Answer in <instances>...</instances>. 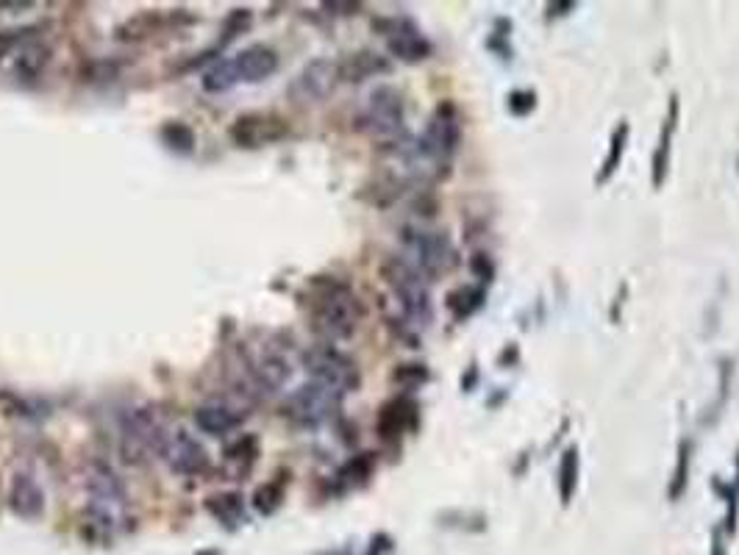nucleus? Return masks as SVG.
Segmentation results:
<instances>
[{"label":"nucleus","instance_id":"obj_1","mask_svg":"<svg viewBox=\"0 0 739 555\" xmlns=\"http://www.w3.org/2000/svg\"><path fill=\"white\" fill-rule=\"evenodd\" d=\"M309 311H312L314 333L326 345L351 339L356 328H359V322H362V303H359V297L353 295L351 286L328 281V278L326 281H314Z\"/></svg>","mask_w":739,"mask_h":555},{"label":"nucleus","instance_id":"obj_2","mask_svg":"<svg viewBox=\"0 0 739 555\" xmlns=\"http://www.w3.org/2000/svg\"><path fill=\"white\" fill-rule=\"evenodd\" d=\"M381 275L387 281L389 292L395 295L398 306H401L403 320L412 328L423 331L434 320V306H431V292H428L426 278L414 270L412 264H406L401 256H392L381 264Z\"/></svg>","mask_w":739,"mask_h":555},{"label":"nucleus","instance_id":"obj_3","mask_svg":"<svg viewBox=\"0 0 739 555\" xmlns=\"http://www.w3.org/2000/svg\"><path fill=\"white\" fill-rule=\"evenodd\" d=\"M87 492H89L87 503L89 525H92L95 531L109 533V536H112V533L126 522L128 511L126 486H123V481L114 475L112 467L95 464L87 478Z\"/></svg>","mask_w":739,"mask_h":555},{"label":"nucleus","instance_id":"obj_4","mask_svg":"<svg viewBox=\"0 0 739 555\" xmlns=\"http://www.w3.org/2000/svg\"><path fill=\"white\" fill-rule=\"evenodd\" d=\"M403 256L406 264H412L426 281H434L439 275L456 267V247L442 231L431 228H403L401 234Z\"/></svg>","mask_w":739,"mask_h":555},{"label":"nucleus","instance_id":"obj_5","mask_svg":"<svg viewBox=\"0 0 739 555\" xmlns=\"http://www.w3.org/2000/svg\"><path fill=\"white\" fill-rule=\"evenodd\" d=\"M164 422L156 406H137L120 422V456L126 464H142L159 453L164 436Z\"/></svg>","mask_w":739,"mask_h":555},{"label":"nucleus","instance_id":"obj_6","mask_svg":"<svg viewBox=\"0 0 739 555\" xmlns=\"http://www.w3.org/2000/svg\"><path fill=\"white\" fill-rule=\"evenodd\" d=\"M339 406H342V395H337L334 389H328L323 383L309 381L287 397L284 420L292 422L295 428H303V431H314V428L334 420Z\"/></svg>","mask_w":739,"mask_h":555},{"label":"nucleus","instance_id":"obj_7","mask_svg":"<svg viewBox=\"0 0 739 555\" xmlns=\"http://www.w3.org/2000/svg\"><path fill=\"white\" fill-rule=\"evenodd\" d=\"M403 117H406L403 95L395 87L384 84V87L370 92V98L359 114V128L373 139H381V142H401Z\"/></svg>","mask_w":739,"mask_h":555},{"label":"nucleus","instance_id":"obj_8","mask_svg":"<svg viewBox=\"0 0 739 555\" xmlns=\"http://www.w3.org/2000/svg\"><path fill=\"white\" fill-rule=\"evenodd\" d=\"M303 367L309 372V378L323 383L328 389H334L337 395H351L359 389L362 375L359 367L353 364V358L339 353L337 347L331 345H314L303 353Z\"/></svg>","mask_w":739,"mask_h":555},{"label":"nucleus","instance_id":"obj_9","mask_svg":"<svg viewBox=\"0 0 739 555\" xmlns=\"http://www.w3.org/2000/svg\"><path fill=\"white\" fill-rule=\"evenodd\" d=\"M289 123L276 114V111H248V114H239L237 120L228 128V139L245 150H259L270 148L281 139H287Z\"/></svg>","mask_w":739,"mask_h":555},{"label":"nucleus","instance_id":"obj_10","mask_svg":"<svg viewBox=\"0 0 739 555\" xmlns=\"http://www.w3.org/2000/svg\"><path fill=\"white\" fill-rule=\"evenodd\" d=\"M156 456L162 458L167 469L176 472V475H189L192 478V475H203L209 469L206 447L184 428H167Z\"/></svg>","mask_w":739,"mask_h":555},{"label":"nucleus","instance_id":"obj_11","mask_svg":"<svg viewBox=\"0 0 739 555\" xmlns=\"http://www.w3.org/2000/svg\"><path fill=\"white\" fill-rule=\"evenodd\" d=\"M339 84V64L334 59H314L289 81L287 95L298 106H314L334 92Z\"/></svg>","mask_w":739,"mask_h":555},{"label":"nucleus","instance_id":"obj_12","mask_svg":"<svg viewBox=\"0 0 739 555\" xmlns=\"http://www.w3.org/2000/svg\"><path fill=\"white\" fill-rule=\"evenodd\" d=\"M384 37H387V48L392 56H398L403 62H423L431 56V42H428L412 23L406 20H387V23H376Z\"/></svg>","mask_w":739,"mask_h":555},{"label":"nucleus","instance_id":"obj_13","mask_svg":"<svg viewBox=\"0 0 739 555\" xmlns=\"http://www.w3.org/2000/svg\"><path fill=\"white\" fill-rule=\"evenodd\" d=\"M231 64H234L239 84H259L278 70V53L270 45L259 42V45H248V48L239 50L237 56H231Z\"/></svg>","mask_w":739,"mask_h":555},{"label":"nucleus","instance_id":"obj_14","mask_svg":"<svg viewBox=\"0 0 739 555\" xmlns=\"http://www.w3.org/2000/svg\"><path fill=\"white\" fill-rule=\"evenodd\" d=\"M245 420V411L239 408V403L231 400H206L203 406L195 408V425L209 436H226V433L237 431Z\"/></svg>","mask_w":739,"mask_h":555},{"label":"nucleus","instance_id":"obj_15","mask_svg":"<svg viewBox=\"0 0 739 555\" xmlns=\"http://www.w3.org/2000/svg\"><path fill=\"white\" fill-rule=\"evenodd\" d=\"M12 56V75L17 84H31L39 75L45 73V67L51 64V48L45 42H39L34 34L23 39L17 48L9 53Z\"/></svg>","mask_w":739,"mask_h":555},{"label":"nucleus","instance_id":"obj_16","mask_svg":"<svg viewBox=\"0 0 739 555\" xmlns=\"http://www.w3.org/2000/svg\"><path fill=\"white\" fill-rule=\"evenodd\" d=\"M9 506L17 517L23 519H39L45 514V492L31 475L17 472L9 486Z\"/></svg>","mask_w":739,"mask_h":555},{"label":"nucleus","instance_id":"obj_17","mask_svg":"<svg viewBox=\"0 0 739 555\" xmlns=\"http://www.w3.org/2000/svg\"><path fill=\"white\" fill-rule=\"evenodd\" d=\"M417 420V406L406 397H395L378 414V433L381 439H398L406 431H412Z\"/></svg>","mask_w":739,"mask_h":555},{"label":"nucleus","instance_id":"obj_18","mask_svg":"<svg viewBox=\"0 0 739 555\" xmlns=\"http://www.w3.org/2000/svg\"><path fill=\"white\" fill-rule=\"evenodd\" d=\"M178 17H184V14L181 12H176V14L142 12V14H137V17L126 20L123 25H117L114 37L120 39V42H139V39H148V37H153V34L164 31V28H170V25L176 23Z\"/></svg>","mask_w":739,"mask_h":555},{"label":"nucleus","instance_id":"obj_19","mask_svg":"<svg viewBox=\"0 0 739 555\" xmlns=\"http://www.w3.org/2000/svg\"><path fill=\"white\" fill-rule=\"evenodd\" d=\"M339 64V81H351V84H359V81H367L373 75H381L389 70V62L384 56H378L373 50H356V53H348Z\"/></svg>","mask_w":739,"mask_h":555},{"label":"nucleus","instance_id":"obj_20","mask_svg":"<svg viewBox=\"0 0 739 555\" xmlns=\"http://www.w3.org/2000/svg\"><path fill=\"white\" fill-rule=\"evenodd\" d=\"M678 120V98L670 100V111H667V120H664L662 136H659V150L653 156V186L664 184V175H667V164H670V139L676 131Z\"/></svg>","mask_w":739,"mask_h":555},{"label":"nucleus","instance_id":"obj_21","mask_svg":"<svg viewBox=\"0 0 739 555\" xmlns=\"http://www.w3.org/2000/svg\"><path fill=\"white\" fill-rule=\"evenodd\" d=\"M206 511L212 514L217 522H223L228 528H234L239 525L242 519H245V506H242V497L234 492H226V494H212L209 500H206Z\"/></svg>","mask_w":739,"mask_h":555},{"label":"nucleus","instance_id":"obj_22","mask_svg":"<svg viewBox=\"0 0 739 555\" xmlns=\"http://www.w3.org/2000/svg\"><path fill=\"white\" fill-rule=\"evenodd\" d=\"M256 456H259V442H256L253 436H242V439H237L234 444H228L226 450L228 467H234L237 475H245V472L253 467Z\"/></svg>","mask_w":739,"mask_h":555},{"label":"nucleus","instance_id":"obj_23","mask_svg":"<svg viewBox=\"0 0 739 555\" xmlns=\"http://www.w3.org/2000/svg\"><path fill=\"white\" fill-rule=\"evenodd\" d=\"M481 303H484V289H476V286H462L448 297V309L453 311L456 320H467L470 314H476Z\"/></svg>","mask_w":739,"mask_h":555},{"label":"nucleus","instance_id":"obj_24","mask_svg":"<svg viewBox=\"0 0 739 555\" xmlns=\"http://www.w3.org/2000/svg\"><path fill=\"white\" fill-rule=\"evenodd\" d=\"M237 73H234V64L231 59H223V62H217L214 67H209L206 73H203V89L206 92H212V95H220V92H228V89L237 87Z\"/></svg>","mask_w":739,"mask_h":555},{"label":"nucleus","instance_id":"obj_25","mask_svg":"<svg viewBox=\"0 0 739 555\" xmlns=\"http://www.w3.org/2000/svg\"><path fill=\"white\" fill-rule=\"evenodd\" d=\"M159 136H162L164 145L170 150H176V153H192L195 150V131L187 123H181V120L164 123Z\"/></svg>","mask_w":739,"mask_h":555},{"label":"nucleus","instance_id":"obj_26","mask_svg":"<svg viewBox=\"0 0 739 555\" xmlns=\"http://www.w3.org/2000/svg\"><path fill=\"white\" fill-rule=\"evenodd\" d=\"M578 486V450L576 447H567L559 464V494H562V503H570V497Z\"/></svg>","mask_w":739,"mask_h":555},{"label":"nucleus","instance_id":"obj_27","mask_svg":"<svg viewBox=\"0 0 739 555\" xmlns=\"http://www.w3.org/2000/svg\"><path fill=\"white\" fill-rule=\"evenodd\" d=\"M284 503V481H270L264 483L256 489L253 494V508L264 514V517H270V514H276L278 508Z\"/></svg>","mask_w":739,"mask_h":555},{"label":"nucleus","instance_id":"obj_28","mask_svg":"<svg viewBox=\"0 0 739 555\" xmlns=\"http://www.w3.org/2000/svg\"><path fill=\"white\" fill-rule=\"evenodd\" d=\"M370 472H373V456L370 453H362V456L351 458L345 467L337 472V481L342 486H359L370 478Z\"/></svg>","mask_w":739,"mask_h":555},{"label":"nucleus","instance_id":"obj_29","mask_svg":"<svg viewBox=\"0 0 739 555\" xmlns=\"http://www.w3.org/2000/svg\"><path fill=\"white\" fill-rule=\"evenodd\" d=\"M626 139H628V125L626 123H620L617 125V131H614L612 136V148H609V156H606V161H603V167H601V173H598V184H603V181H609L614 175V170L620 167V159H623V148H626Z\"/></svg>","mask_w":739,"mask_h":555},{"label":"nucleus","instance_id":"obj_30","mask_svg":"<svg viewBox=\"0 0 739 555\" xmlns=\"http://www.w3.org/2000/svg\"><path fill=\"white\" fill-rule=\"evenodd\" d=\"M689 453H692V444L681 442V447H678V467L673 472V483H670V500H678L684 494V489H687Z\"/></svg>","mask_w":739,"mask_h":555},{"label":"nucleus","instance_id":"obj_31","mask_svg":"<svg viewBox=\"0 0 739 555\" xmlns=\"http://www.w3.org/2000/svg\"><path fill=\"white\" fill-rule=\"evenodd\" d=\"M0 414H9V417H37V408L20 395L0 389Z\"/></svg>","mask_w":739,"mask_h":555},{"label":"nucleus","instance_id":"obj_32","mask_svg":"<svg viewBox=\"0 0 739 555\" xmlns=\"http://www.w3.org/2000/svg\"><path fill=\"white\" fill-rule=\"evenodd\" d=\"M253 14L251 9H234V12L226 17V25H223V42H231L234 37H239L242 31L251 28Z\"/></svg>","mask_w":739,"mask_h":555},{"label":"nucleus","instance_id":"obj_33","mask_svg":"<svg viewBox=\"0 0 739 555\" xmlns=\"http://www.w3.org/2000/svg\"><path fill=\"white\" fill-rule=\"evenodd\" d=\"M395 381L406 386V389H414V386H420V383L428 381V370L423 364H403L395 370Z\"/></svg>","mask_w":739,"mask_h":555},{"label":"nucleus","instance_id":"obj_34","mask_svg":"<svg viewBox=\"0 0 739 555\" xmlns=\"http://www.w3.org/2000/svg\"><path fill=\"white\" fill-rule=\"evenodd\" d=\"M201 555H220V553H214V550H209V553H201Z\"/></svg>","mask_w":739,"mask_h":555}]
</instances>
